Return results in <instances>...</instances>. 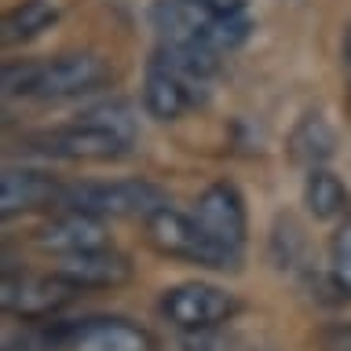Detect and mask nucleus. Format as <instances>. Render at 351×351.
<instances>
[{"mask_svg": "<svg viewBox=\"0 0 351 351\" xmlns=\"http://www.w3.org/2000/svg\"><path fill=\"white\" fill-rule=\"evenodd\" d=\"M132 139H136V121H132L128 106L106 103L88 110L73 125L37 136V147L51 154V158H66V161H110V158H121L132 147Z\"/></svg>", "mask_w": 351, "mask_h": 351, "instance_id": "f257e3e1", "label": "nucleus"}, {"mask_svg": "<svg viewBox=\"0 0 351 351\" xmlns=\"http://www.w3.org/2000/svg\"><path fill=\"white\" fill-rule=\"evenodd\" d=\"M169 205L161 186L143 180H117V183H77L62 191V208L84 213L95 219L106 216H143L150 219L158 208Z\"/></svg>", "mask_w": 351, "mask_h": 351, "instance_id": "f03ea898", "label": "nucleus"}, {"mask_svg": "<svg viewBox=\"0 0 351 351\" xmlns=\"http://www.w3.org/2000/svg\"><path fill=\"white\" fill-rule=\"evenodd\" d=\"M147 238L158 252H165V256L191 260V263H202V267H230V263H234L219 245H213V238L197 227L194 216H183L169 205L158 208V213L147 219Z\"/></svg>", "mask_w": 351, "mask_h": 351, "instance_id": "7ed1b4c3", "label": "nucleus"}, {"mask_svg": "<svg viewBox=\"0 0 351 351\" xmlns=\"http://www.w3.org/2000/svg\"><path fill=\"white\" fill-rule=\"evenodd\" d=\"M81 289H73L59 274H15L4 271V282H0V307L8 315L22 318V322H44L55 311H62L66 304Z\"/></svg>", "mask_w": 351, "mask_h": 351, "instance_id": "20e7f679", "label": "nucleus"}, {"mask_svg": "<svg viewBox=\"0 0 351 351\" xmlns=\"http://www.w3.org/2000/svg\"><path fill=\"white\" fill-rule=\"evenodd\" d=\"M161 311L176 329H183V333H202V329H213L219 322H227V318L238 311V300L227 289H219V285L183 282V285H176V289L165 293Z\"/></svg>", "mask_w": 351, "mask_h": 351, "instance_id": "39448f33", "label": "nucleus"}, {"mask_svg": "<svg viewBox=\"0 0 351 351\" xmlns=\"http://www.w3.org/2000/svg\"><path fill=\"white\" fill-rule=\"evenodd\" d=\"M194 219H197V227L213 238V245H219L230 260H238L241 245H245V205H241V194L234 186L213 183L202 197H197Z\"/></svg>", "mask_w": 351, "mask_h": 351, "instance_id": "423d86ee", "label": "nucleus"}, {"mask_svg": "<svg viewBox=\"0 0 351 351\" xmlns=\"http://www.w3.org/2000/svg\"><path fill=\"white\" fill-rule=\"evenodd\" d=\"M110 81V66L99 55L77 51V55H59L51 62H40V81L37 92L40 99H70V95H84L95 92Z\"/></svg>", "mask_w": 351, "mask_h": 351, "instance_id": "0eeeda50", "label": "nucleus"}, {"mask_svg": "<svg viewBox=\"0 0 351 351\" xmlns=\"http://www.w3.org/2000/svg\"><path fill=\"white\" fill-rule=\"evenodd\" d=\"M59 278H66L73 289H114V285H125L132 278V263L114 249H84V252H70V256H59V267H55Z\"/></svg>", "mask_w": 351, "mask_h": 351, "instance_id": "6e6552de", "label": "nucleus"}, {"mask_svg": "<svg viewBox=\"0 0 351 351\" xmlns=\"http://www.w3.org/2000/svg\"><path fill=\"white\" fill-rule=\"evenodd\" d=\"M191 84H197V81H191L186 73H180L172 62H165L161 55H154L150 66H147V81H143V103H147L150 117L176 121L186 106L194 103Z\"/></svg>", "mask_w": 351, "mask_h": 351, "instance_id": "1a4fd4ad", "label": "nucleus"}, {"mask_svg": "<svg viewBox=\"0 0 351 351\" xmlns=\"http://www.w3.org/2000/svg\"><path fill=\"white\" fill-rule=\"evenodd\" d=\"M62 191L44 172L33 169H8L0 176V213L4 216H19V213H33V208H48V205H62Z\"/></svg>", "mask_w": 351, "mask_h": 351, "instance_id": "9d476101", "label": "nucleus"}, {"mask_svg": "<svg viewBox=\"0 0 351 351\" xmlns=\"http://www.w3.org/2000/svg\"><path fill=\"white\" fill-rule=\"evenodd\" d=\"M37 241H40L44 249L59 252V256L84 252V249H103L106 245L99 219L95 216H84V213H70V208H66V216H55L51 223H44L37 230Z\"/></svg>", "mask_w": 351, "mask_h": 351, "instance_id": "9b49d317", "label": "nucleus"}, {"mask_svg": "<svg viewBox=\"0 0 351 351\" xmlns=\"http://www.w3.org/2000/svg\"><path fill=\"white\" fill-rule=\"evenodd\" d=\"M55 15H59L55 0H22L15 11H8V15H4L0 40H4V44H19V40L37 37L40 29H48L55 22Z\"/></svg>", "mask_w": 351, "mask_h": 351, "instance_id": "f8f14e48", "label": "nucleus"}, {"mask_svg": "<svg viewBox=\"0 0 351 351\" xmlns=\"http://www.w3.org/2000/svg\"><path fill=\"white\" fill-rule=\"evenodd\" d=\"M304 202L311 208V216L318 219H333V216H344L348 208V186L337 180L333 172L326 169H311L304 183Z\"/></svg>", "mask_w": 351, "mask_h": 351, "instance_id": "ddd939ff", "label": "nucleus"}, {"mask_svg": "<svg viewBox=\"0 0 351 351\" xmlns=\"http://www.w3.org/2000/svg\"><path fill=\"white\" fill-rule=\"evenodd\" d=\"M293 154H296V161H307V165H318L333 154V132H329L322 117H307L293 132Z\"/></svg>", "mask_w": 351, "mask_h": 351, "instance_id": "4468645a", "label": "nucleus"}, {"mask_svg": "<svg viewBox=\"0 0 351 351\" xmlns=\"http://www.w3.org/2000/svg\"><path fill=\"white\" fill-rule=\"evenodd\" d=\"M329 271H333L337 289L351 293V213L344 216V223L337 227L333 241H329Z\"/></svg>", "mask_w": 351, "mask_h": 351, "instance_id": "2eb2a0df", "label": "nucleus"}, {"mask_svg": "<svg viewBox=\"0 0 351 351\" xmlns=\"http://www.w3.org/2000/svg\"><path fill=\"white\" fill-rule=\"evenodd\" d=\"M245 37H249L245 11H238V15H213V22H208V44H213L216 51L234 48V44H241Z\"/></svg>", "mask_w": 351, "mask_h": 351, "instance_id": "dca6fc26", "label": "nucleus"}, {"mask_svg": "<svg viewBox=\"0 0 351 351\" xmlns=\"http://www.w3.org/2000/svg\"><path fill=\"white\" fill-rule=\"evenodd\" d=\"M40 81V62H8L4 66V92L8 95H33Z\"/></svg>", "mask_w": 351, "mask_h": 351, "instance_id": "f3484780", "label": "nucleus"}, {"mask_svg": "<svg viewBox=\"0 0 351 351\" xmlns=\"http://www.w3.org/2000/svg\"><path fill=\"white\" fill-rule=\"evenodd\" d=\"M194 4H202L213 15H238V11H245V0H194Z\"/></svg>", "mask_w": 351, "mask_h": 351, "instance_id": "a211bd4d", "label": "nucleus"}, {"mask_svg": "<svg viewBox=\"0 0 351 351\" xmlns=\"http://www.w3.org/2000/svg\"><path fill=\"white\" fill-rule=\"evenodd\" d=\"M344 62H348V70H351V26L344 33Z\"/></svg>", "mask_w": 351, "mask_h": 351, "instance_id": "6ab92c4d", "label": "nucleus"}]
</instances>
